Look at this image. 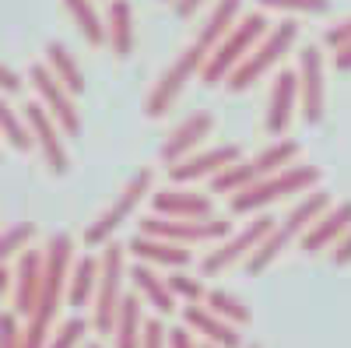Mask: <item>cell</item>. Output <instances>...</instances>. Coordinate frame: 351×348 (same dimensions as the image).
Masks as SVG:
<instances>
[{
	"label": "cell",
	"instance_id": "6da1fadb",
	"mask_svg": "<svg viewBox=\"0 0 351 348\" xmlns=\"http://www.w3.org/2000/svg\"><path fill=\"white\" fill-rule=\"evenodd\" d=\"M327 208H330V194H327V190H316V187H313V190H306L299 205L291 208L281 222H274V229H271L267 236H263V240L256 243V250L246 257V271H250V275L267 271V268L274 264V260L288 250V243H291V240H299L302 232H306L319 215H324Z\"/></svg>",
	"mask_w": 351,
	"mask_h": 348
},
{
	"label": "cell",
	"instance_id": "7a4b0ae2",
	"mask_svg": "<svg viewBox=\"0 0 351 348\" xmlns=\"http://www.w3.org/2000/svg\"><path fill=\"white\" fill-rule=\"evenodd\" d=\"M313 187H319V169L316 165H295V162H291V165L271 172V176L250 183L246 190L232 194L228 197V208H232V215H253V211L271 208L274 200H281V197L306 194Z\"/></svg>",
	"mask_w": 351,
	"mask_h": 348
},
{
	"label": "cell",
	"instance_id": "3957f363",
	"mask_svg": "<svg viewBox=\"0 0 351 348\" xmlns=\"http://www.w3.org/2000/svg\"><path fill=\"white\" fill-rule=\"evenodd\" d=\"M263 32H267V18H263L260 11L243 14V18L215 43V49L208 53V60H204V67H200L204 84H208V89H211V84H221L232 71L243 64V56L263 39Z\"/></svg>",
	"mask_w": 351,
	"mask_h": 348
},
{
	"label": "cell",
	"instance_id": "277c9868",
	"mask_svg": "<svg viewBox=\"0 0 351 348\" xmlns=\"http://www.w3.org/2000/svg\"><path fill=\"white\" fill-rule=\"evenodd\" d=\"M295 39H299V25L291 21V18L281 21V25H274V28H267V32H263V39L243 56V64L225 78V89H228V92H246V89H253V84L267 74L291 46H295Z\"/></svg>",
	"mask_w": 351,
	"mask_h": 348
},
{
	"label": "cell",
	"instance_id": "5b68a950",
	"mask_svg": "<svg viewBox=\"0 0 351 348\" xmlns=\"http://www.w3.org/2000/svg\"><path fill=\"white\" fill-rule=\"evenodd\" d=\"M295 159H299V141H274V144H267L260 155L239 159V162L225 165L218 176H211V190L232 197V194L246 190L250 183H256V180H263V176H271V172L291 165Z\"/></svg>",
	"mask_w": 351,
	"mask_h": 348
},
{
	"label": "cell",
	"instance_id": "8992f818",
	"mask_svg": "<svg viewBox=\"0 0 351 348\" xmlns=\"http://www.w3.org/2000/svg\"><path fill=\"white\" fill-rule=\"evenodd\" d=\"M123 243H106L102 246V257H99V281H95V316L92 324L99 334H109L112 324H116V310H120V299H123V275H127V264H123Z\"/></svg>",
	"mask_w": 351,
	"mask_h": 348
},
{
	"label": "cell",
	"instance_id": "52a82bcc",
	"mask_svg": "<svg viewBox=\"0 0 351 348\" xmlns=\"http://www.w3.org/2000/svg\"><path fill=\"white\" fill-rule=\"evenodd\" d=\"M204 60H208V49L193 39V43L165 67V74L155 81V89L148 92V99H144V113H148V116H165V113L176 106V99L183 95V89L190 84V78L200 74Z\"/></svg>",
	"mask_w": 351,
	"mask_h": 348
},
{
	"label": "cell",
	"instance_id": "ba28073f",
	"mask_svg": "<svg viewBox=\"0 0 351 348\" xmlns=\"http://www.w3.org/2000/svg\"><path fill=\"white\" fill-rule=\"evenodd\" d=\"M152 183H155V176H152V169H141V172H134V176H130V183L120 190V197H116L112 200V205L92 222V225H88L84 229V246H106L112 236H116V229H120L134 211H137V205H141V200L144 197H148L152 194Z\"/></svg>",
	"mask_w": 351,
	"mask_h": 348
},
{
	"label": "cell",
	"instance_id": "9c48e42d",
	"mask_svg": "<svg viewBox=\"0 0 351 348\" xmlns=\"http://www.w3.org/2000/svg\"><path fill=\"white\" fill-rule=\"evenodd\" d=\"M141 232H144V236L169 240V243L197 246V243H218V240H225L232 232V225L225 218H218V215H208V218H165V215H155V218L141 222Z\"/></svg>",
	"mask_w": 351,
	"mask_h": 348
},
{
	"label": "cell",
	"instance_id": "30bf717a",
	"mask_svg": "<svg viewBox=\"0 0 351 348\" xmlns=\"http://www.w3.org/2000/svg\"><path fill=\"white\" fill-rule=\"evenodd\" d=\"M28 84L36 89V102L56 120V127H60L67 137H81V116H77V106H74V95L64 89L60 81L53 78L49 67L36 64L32 71H28Z\"/></svg>",
	"mask_w": 351,
	"mask_h": 348
},
{
	"label": "cell",
	"instance_id": "8fae6325",
	"mask_svg": "<svg viewBox=\"0 0 351 348\" xmlns=\"http://www.w3.org/2000/svg\"><path fill=\"white\" fill-rule=\"evenodd\" d=\"M271 229H274V218L271 215H260L250 225H243L236 236H225L215 250H208V257L200 260V275H221V271H228L232 264H236V260H246Z\"/></svg>",
	"mask_w": 351,
	"mask_h": 348
},
{
	"label": "cell",
	"instance_id": "7c38bea8",
	"mask_svg": "<svg viewBox=\"0 0 351 348\" xmlns=\"http://www.w3.org/2000/svg\"><path fill=\"white\" fill-rule=\"evenodd\" d=\"M21 116H25V127H28V137H32V144L39 148L43 162L49 165V172H56V176H64V172L71 169V159H67V144H64V130L56 127V120L39 106V102H28L21 106Z\"/></svg>",
	"mask_w": 351,
	"mask_h": 348
},
{
	"label": "cell",
	"instance_id": "4fadbf2b",
	"mask_svg": "<svg viewBox=\"0 0 351 348\" xmlns=\"http://www.w3.org/2000/svg\"><path fill=\"white\" fill-rule=\"evenodd\" d=\"M299 102H302V120L319 124L327 109V71H324V53L319 46H302L299 49Z\"/></svg>",
	"mask_w": 351,
	"mask_h": 348
},
{
	"label": "cell",
	"instance_id": "5bb4252c",
	"mask_svg": "<svg viewBox=\"0 0 351 348\" xmlns=\"http://www.w3.org/2000/svg\"><path fill=\"white\" fill-rule=\"evenodd\" d=\"M243 152L236 148V144H218V148H208V152H193L180 162L169 165V180L176 187H186V183H197V180H211L218 176V172L232 162H239Z\"/></svg>",
	"mask_w": 351,
	"mask_h": 348
},
{
	"label": "cell",
	"instance_id": "9a60e30c",
	"mask_svg": "<svg viewBox=\"0 0 351 348\" xmlns=\"http://www.w3.org/2000/svg\"><path fill=\"white\" fill-rule=\"evenodd\" d=\"M11 285H14V313L28 316L36 310L39 288H43V250L25 246L18 253V264L11 271Z\"/></svg>",
	"mask_w": 351,
	"mask_h": 348
},
{
	"label": "cell",
	"instance_id": "2e32d148",
	"mask_svg": "<svg viewBox=\"0 0 351 348\" xmlns=\"http://www.w3.org/2000/svg\"><path fill=\"white\" fill-rule=\"evenodd\" d=\"M299 109V78L295 71H278L274 89H271V102H267V116H263V127L271 137H281L291 127V116Z\"/></svg>",
	"mask_w": 351,
	"mask_h": 348
},
{
	"label": "cell",
	"instance_id": "e0dca14e",
	"mask_svg": "<svg viewBox=\"0 0 351 348\" xmlns=\"http://www.w3.org/2000/svg\"><path fill=\"white\" fill-rule=\"evenodd\" d=\"M183 321L193 334H200L204 341H211L218 348H243V334L236 324H228L221 321L218 313H211L208 306H200V303H186L183 306Z\"/></svg>",
	"mask_w": 351,
	"mask_h": 348
},
{
	"label": "cell",
	"instance_id": "ac0fdd59",
	"mask_svg": "<svg viewBox=\"0 0 351 348\" xmlns=\"http://www.w3.org/2000/svg\"><path fill=\"white\" fill-rule=\"evenodd\" d=\"M348 229H351V200H341V205L327 208L324 215H319V218L302 232L299 243H302V250H306V253H319V250L334 246Z\"/></svg>",
	"mask_w": 351,
	"mask_h": 348
},
{
	"label": "cell",
	"instance_id": "d6986e66",
	"mask_svg": "<svg viewBox=\"0 0 351 348\" xmlns=\"http://www.w3.org/2000/svg\"><path fill=\"white\" fill-rule=\"evenodd\" d=\"M155 205V215H165V218H208L215 215V205L208 194H197L190 187H169V190H158L152 197Z\"/></svg>",
	"mask_w": 351,
	"mask_h": 348
},
{
	"label": "cell",
	"instance_id": "ffe728a7",
	"mask_svg": "<svg viewBox=\"0 0 351 348\" xmlns=\"http://www.w3.org/2000/svg\"><path fill=\"white\" fill-rule=\"evenodd\" d=\"M211 130H215V116H211V113H193V116H186V120L165 137L162 159L172 165V162H180V159L193 155V148H197V144L208 137Z\"/></svg>",
	"mask_w": 351,
	"mask_h": 348
},
{
	"label": "cell",
	"instance_id": "44dd1931",
	"mask_svg": "<svg viewBox=\"0 0 351 348\" xmlns=\"http://www.w3.org/2000/svg\"><path fill=\"white\" fill-rule=\"evenodd\" d=\"M127 253H134L141 264H152V268H186L193 253L183 246V243H169V240H158V236H134Z\"/></svg>",
	"mask_w": 351,
	"mask_h": 348
},
{
	"label": "cell",
	"instance_id": "7402d4cb",
	"mask_svg": "<svg viewBox=\"0 0 351 348\" xmlns=\"http://www.w3.org/2000/svg\"><path fill=\"white\" fill-rule=\"evenodd\" d=\"M106 43L109 49L127 60L134 53V8L130 0H112L109 4V14H106Z\"/></svg>",
	"mask_w": 351,
	"mask_h": 348
},
{
	"label": "cell",
	"instance_id": "603a6c76",
	"mask_svg": "<svg viewBox=\"0 0 351 348\" xmlns=\"http://www.w3.org/2000/svg\"><path fill=\"white\" fill-rule=\"evenodd\" d=\"M130 281L137 285V296H141V303H152V306H155L162 316L176 310V296L169 292L165 278H162V275H158L152 264H137V268H130Z\"/></svg>",
	"mask_w": 351,
	"mask_h": 348
},
{
	"label": "cell",
	"instance_id": "cb8c5ba5",
	"mask_svg": "<svg viewBox=\"0 0 351 348\" xmlns=\"http://www.w3.org/2000/svg\"><path fill=\"white\" fill-rule=\"evenodd\" d=\"M141 331H144V306L141 296H123L120 310H116V324H112V341L116 348H141Z\"/></svg>",
	"mask_w": 351,
	"mask_h": 348
},
{
	"label": "cell",
	"instance_id": "d4e9b609",
	"mask_svg": "<svg viewBox=\"0 0 351 348\" xmlns=\"http://www.w3.org/2000/svg\"><path fill=\"white\" fill-rule=\"evenodd\" d=\"M239 11H243V0H215V8H211L208 21H204V25H200V32H197V43L211 53L215 43L228 32L232 25L239 21Z\"/></svg>",
	"mask_w": 351,
	"mask_h": 348
},
{
	"label": "cell",
	"instance_id": "484cf974",
	"mask_svg": "<svg viewBox=\"0 0 351 348\" xmlns=\"http://www.w3.org/2000/svg\"><path fill=\"white\" fill-rule=\"evenodd\" d=\"M95 281H99V260L95 257H81L71 264V278H67V299L74 310L88 306L95 296Z\"/></svg>",
	"mask_w": 351,
	"mask_h": 348
},
{
	"label": "cell",
	"instance_id": "4316f807",
	"mask_svg": "<svg viewBox=\"0 0 351 348\" xmlns=\"http://www.w3.org/2000/svg\"><path fill=\"white\" fill-rule=\"evenodd\" d=\"M46 60H49L53 78L60 81L71 95H81V92H84V74H81L77 60L67 53V46H64V43H49V46H46Z\"/></svg>",
	"mask_w": 351,
	"mask_h": 348
},
{
	"label": "cell",
	"instance_id": "83f0119b",
	"mask_svg": "<svg viewBox=\"0 0 351 348\" xmlns=\"http://www.w3.org/2000/svg\"><path fill=\"white\" fill-rule=\"evenodd\" d=\"M64 8H67V14L74 18V25L81 28V36L88 43H92V46L106 43V21L95 11V0H64Z\"/></svg>",
	"mask_w": 351,
	"mask_h": 348
},
{
	"label": "cell",
	"instance_id": "f1b7e54d",
	"mask_svg": "<svg viewBox=\"0 0 351 348\" xmlns=\"http://www.w3.org/2000/svg\"><path fill=\"white\" fill-rule=\"evenodd\" d=\"M204 303H208V310H211V313H218L221 321L236 324V327H246V324L253 321L250 306H246L239 296L225 292V288H211V292H204Z\"/></svg>",
	"mask_w": 351,
	"mask_h": 348
},
{
	"label": "cell",
	"instance_id": "f546056e",
	"mask_svg": "<svg viewBox=\"0 0 351 348\" xmlns=\"http://www.w3.org/2000/svg\"><path fill=\"white\" fill-rule=\"evenodd\" d=\"M0 137H8L14 152H32V148H36L32 137H28L25 116L11 109V102H8V95H4V92H0Z\"/></svg>",
	"mask_w": 351,
	"mask_h": 348
},
{
	"label": "cell",
	"instance_id": "4dcf8cb0",
	"mask_svg": "<svg viewBox=\"0 0 351 348\" xmlns=\"http://www.w3.org/2000/svg\"><path fill=\"white\" fill-rule=\"evenodd\" d=\"M36 240V225L32 222H18L8 232H0V264H8L14 253H21L28 243Z\"/></svg>",
	"mask_w": 351,
	"mask_h": 348
},
{
	"label": "cell",
	"instance_id": "1f68e13d",
	"mask_svg": "<svg viewBox=\"0 0 351 348\" xmlns=\"http://www.w3.org/2000/svg\"><path fill=\"white\" fill-rule=\"evenodd\" d=\"M165 285H169V292H172L176 299H183V303H204V292H208V288L200 285V278L186 275L183 268H176V271L165 278Z\"/></svg>",
	"mask_w": 351,
	"mask_h": 348
},
{
	"label": "cell",
	"instance_id": "d6a6232c",
	"mask_svg": "<svg viewBox=\"0 0 351 348\" xmlns=\"http://www.w3.org/2000/svg\"><path fill=\"white\" fill-rule=\"evenodd\" d=\"M267 11H285V14H327L330 0H256Z\"/></svg>",
	"mask_w": 351,
	"mask_h": 348
},
{
	"label": "cell",
	"instance_id": "836d02e7",
	"mask_svg": "<svg viewBox=\"0 0 351 348\" xmlns=\"http://www.w3.org/2000/svg\"><path fill=\"white\" fill-rule=\"evenodd\" d=\"M84 331H88L84 316H71V321H64L60 331L46 341V348H77V345L84 341Z\"/></svg>",
	"mask_w": 351,
	"mask_h": 348
},
{
	"label": "cell",
	"instance_id": "e575fe53",
	"mask_svg": "<svg viewBox=\"0 0 351 348\" xmlns=\"http://www.w3.org/2000/svg\"><path fill=\"white\" fill-rule=\"evenodd\" d=\"M169 327L158 321V316H155V321H148V324H144V331H141V348H169Z\"/></svg>",
	"mask_w": 351,
	"mask_h": 348
},
{
	"label": "cell",
	"instance_id": "d590c367",
	"mask_svg": "<svg viewBox=\"0 0 351 348\" xmlns=\"http://www.w3.org/2000/svg\"><path fill=\"white\" fill-rule=\"evenodd\" d=\"M0 348H21V327L14 313H0Z\"/></svg>",
	"mask_w": 351,
	"mask_h": 348
},
{
	"label": "cell",
	"instance_id": "8d00e7d4",
	"mask_svg": "<svg viewBox=\"0 0 351 348\" xmlns=\"http://www.w3.org/2000/svg\"><path fill=\"white\" fill-rule=\"evenodd\" d=\"M324 43L337 53V49H344V46H351V18H344V21H337V25H330L327 28V36H324Z\"/></svg>",
	"mask_w": 351,
	"mask_h": 348
},
{
	"label": "cell",
	"instance_id": "74e56055",
	"mask_svg": "<svg viewBox=\"0 0 351 348\" xmlns=\"http://www.w3.org/2000/svg\"><path fill=\"white\" fill-rule=\"evenodd\" d=\"M21 84H25V81H21L4 60H0V92H4V95H18V92H21Z\"/></svg>",
	"mask_w": 351,
	"mask_h": 348
},
{
	"label": "cell",
	"instance_id": "f35d334b",
	"mask_svg": "<svg viewBox=\"0 0 351 348\" xmlns=\"http://www.w3.org/2000/svg\"><path fill=\"white\" fill-rule=\"evenodd\" d=\"M334 264H337V268H348V264H351V229L334 243Z\"/></svg>",
	"mask_w": 351,
	"mask_h": 348
},
{
	"label": "cell",
	"instance_id": "ab89813d",
	"mask_svg": "<svg viewBox=\"0 0 351 348\" xmlns=\"http://www.w3.org/2000/svg\"><path fill=\"white\" fill-rule=\"evenodd\" d=\"M169 348H200L197 341H193V334L190 331H183V327H169Z\"/></svg>",
	"mask_w": 351,
	"mask_h": 348
},
{
	"label": "cell",
	"instance_id": "60d3db41",
	"mask_svg": "<svg viewBox=\"0 0 351 348\" xmlns=\"http://www.w3.org/2000/svg\"><path fill=\"white\" fill-rule=\"evenodd\" d=\"M208 0H172V11H176V18H193Z\"/></svg>",
	"mask_w": 351,
	"mask_h": 348
},
{
	"label": "cell",
	"instance_id": "b9f144b4",
	"mask_svg": "<svg viewBox=\"0 0 351 348\" xmlns=\"http://www.w3.org/2000/svg\"><path fill=\"white\" fill-rule=\"evenodd\" d=\"M334 67L337 71H351V46H344V49L334 53Z\"/></svg>",
	"mask_w": 351,
	"mask_h": 348
},
{
	"label": "cell",
	"instance_id": "7bdbcfd3",
	"mask_svg": "<svg viewBox=\"0 0 351 348\" xmlns=\"http://www.w3.org/2000/svg\"><path fill=\"white\" fill-rule=\"evenodd\" d=\"M11 292V268L0 264V303H4V296Z\"/></svg>",
	"mask_w": 351,
	"mask_h": 348
},
{
	"label": "cell",
	"instance_id": "ee69618b",
	"mask_svg": "<svg viewBox=\"0 0 351 348\" xmlns=\"http://www.w3.org/2000/svg\"><path fill=\"white\" fill-rule=\"evenodd\" d=\"M200 348H218V345H211V341H204V345H200Z\"/></svg>",
	"mask_w": 351,
	"mask_h": 348
},
{
	"label": "cell",
	"instance_id": "f6af8a7d",
	"mask_svg": "<svg viewBox=\"0 0 351 348\" xmlns=\"http://www.w3.org/2000/svg\"><path fill=\"white\" fill-rule=\"evenodd\" d=\"M88 348H102V345H99V341H95V345H88Z\"/></svg>",
	"mask_w": 351,
	"mask_h": 348
},
{
	"label": "cell",
	"instance_id": "bcb514c9",
	"mask_svg": "<svg viewBox=\"0 0 351 348\" xmlns=\"http://www.w3.org/2000/svg\"><path fill=\"white\" fill-rule=\"evenodd\" d=\"M246 348H260V345H246Z\"/></svg>",
	"mask_w": 351,
	"mask_h": 348
}]
</instances>
